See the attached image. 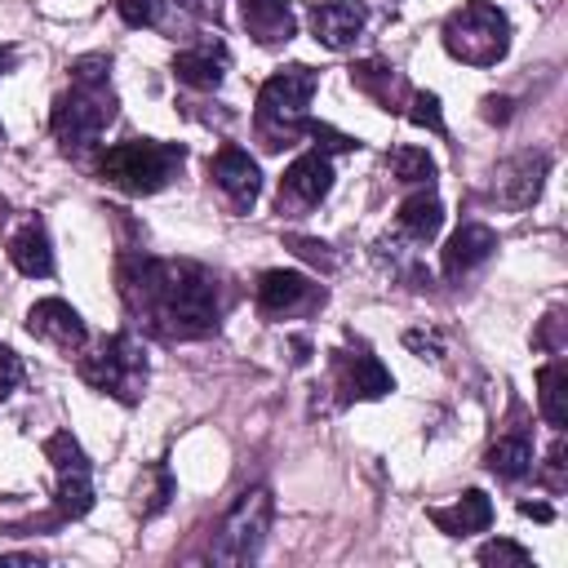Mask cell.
I'll return each mask as SVG.
<instances>
[{"label":"cell","mask_w":568,"mask_h":568,"mask_svg":"<svg viewBox=\"0 0 568 568\" xmlns=\"http://www.w3.org/2000/svg\"><path fill=\"white\" fill-rule=\"evenodd\" d=\"M488 470L497 475V479H524L528 470H532V439H528V430H510V435H501L493 448H488Z\"/></svg>","instance_id":"603a6c76"},{"label":"cell","mask_w":568,"mask_h":568,"mask_svg":"<svg viewBox=\"0 0 568 568\" xmlns=\"http://www.w3.org/2000/svg\"><path fill=\"white\" fill-rule=\"evenodd\" d=\"M546 488H550V493L564 488V435H555V444H550V457H546Z\"/></svg>","instance_id":"4dcf8cb0"},{"label":"cell","mask_w":568,"mask_h":568,"mask_svg":"<svg viewBox=\"0 0 568 568\" xmlns=\"http://www.w3.org/2000/svg\"><path fill=\"white\" fill-rule=\"evenodd\" d=\"M546 169H550V155L546 151H519L515 160H506L497 169V200L506 209H528L541 195Z\"/></svg>","instance_id":"7c38bea8"},{"label":"cell","mask_w":568,"mask_h":568,"mask_svg":"<svg viewBox=\"0 0 568 568\" xmlns=\"http://www.w3.org/2000/svg\"><path fill=\"white\" fill-rule=\"evenodd\" d=\"M315 297V284L302 275V271H262L257 275V306L266 315H284V311H297Z\"/></svg>","instance_id":"e0dca14e"},{"label":"cell","mask_w":568,"mask_h":568,"mask_svg":"<svg viewBox=\"0 0 568 568\" xmlns=\"http://www.w3.org/2000/svg\"><path fill=\"white\" fill-rule=\"evenodd\" d=\"M320 75L311 67H284L275 71L262 89H257V133L266 138V146H284L293 133H306L311 120H306V106H311V93H315Z\"/></svg>","instance_id":"3957f363"},{"label":"cell","mask_w":568,"mask_h":568,"mask_svg":"<svg viewBox=\"0 0 568 568\" xmlns=\"http://www.w3.org/2000/svg\"><path fill=\"white\" fill-rule=\"evenodd\" d=\"M9 257L22 275H53V244H49V231L44 222H27L13 240H9Z\"/></svg>","instance_id":"ffe728a7"},{"label":"cell","mask_w":568,"mask_h":568,"mask_svg":"<svg viewBox=\"0 0 568 568\" xmlns=\"http://www.w3.org/2000/svg\"><path fill=\"white\" fill-rule=\"evenodd\" d=\"M302 257H311V262H320V266H333V257H328V244H320V240H306V235H293L288 240Z\"/></svg>","instance_id":"1f68e13d"},{"label":"cell","mask_w":568,"mask_h":568,"mask_svg":"<svg viewBox=\"0 0 568 568\" xmlns=\"http://www.w3.org/2000/svg\"><path fill=\"white\" fill-rule=\"evenodd\" d=\"M479 564H510V568H528L532 564V555L524 550V546H515V541H506V537H497V541H484L479 546Z\"/></svg>","instance_id":"484cf974"},{"label":"cell","mask_w":568,"mask_h":568,"mask_svg":"<svg viewBox=\"0 0 568 568\" xmlns=\"http://www.w3.org/2000/svg\"><path fill=\"white\" fill-rule=\"evenodd\" d=\"M240 22L257 44H288L297 36V13L284 0H240Z\"/></svg>","instance_id":"9a60e30c"},{"label":"cell","mask_w":568,"mask_h":568,"mask_svg":"<svg viewBox=\"0 0 568 568\" xmlns=\"http://www.w3.org/2000/svg\"><path fill=\"white\" fill-rule=\"evenodd\" d=\"M444 226V204L435 191H417L399 204V231L413 240V244H426L435 231Z\"/></svg>","instance_id":"44dd1931"},{"label":"cell","mask_w":568,"mask_h":568,"mask_svg":"<svg viewBox=\"0 0 568 568\" xmlns=\"http://www.w3.org/2000/svg\"><path fill=\"white\" fill-rule=\"evenodd\" d=\"M390 173L399 178V182H435V160L422 151V146H399V151H390Z\"/></svg>","instance_id":"d4e9b609"},{"label":"cell","mask_w":568,"mask_h":568,"mask_svg":"<svg viewBox=\"0 0 568 568\" xmlns=\"http://www.w3.org/2000/svg\"><path fill=\"white\" fill-rule=\"evenodd\" d=\"M537 404H541V417L555 430L568 426V368H564V359L541 364V373H537Z\"/></svg>","instance_id":"7402d4cb"},{"label":"cell","mask_w":568,"mask_h":568,"mask_svg":"<svg viewBox=\"0 0 568 568\" xmlns=\"http://www.w3.org/2000/svg\"><path fill=\"white\" fill-rule=\"evenodd\" d=\"M106 120H111V93H106V84H75L71 93H62L53 102L49 129H53V138L67 151H80V146H89L106 129Z\"/></svg>","instance_id":"52a82bcc"},{"label":"cell","mask_w":568,"mask_h":568,"mask_svg":"<svg viewBox=\"0 0 568 568\" xmlns=\"http://www.w3.org/2000/svg\"><path fill=\"white\" fill-rule=\"evenodd\" d=\"M333 368H337L342 399H382L395 386L390 373L373 355H342V351H333Z\"/></svg>","instance_id":"5bb4252c"},{"label":"cell","mask_w":568,"mask_h":568,"mask_svg":"<svg viewBox=\"0 0 568 568\" xmlns=\"http://www.w3.org/2000/svg\"><path fill=\"white\" fill-rule=\"evenodd\" d=\"M519 515H528V519H537V524H550V519H555V510H550L546 501H519Z\"/></svg>","instance_id":"d6a6232c"},{"label":"cell","mask_w":568,"mask_h":568,"mask_svg":"<svg viewBox=\"0 0 568 568\" xmlns=\"http://www.w3.org/2000/svg\"><path fill=\"white\" fill-rule=\"evenodd\" d=\"M80 377L93 390L115 395L120 404H138V395L146 386V355H142V346L129 333H115L93 355L80 359Z\"/></svg>","instance_id":"5b68a950"},{"label":"cell","mask_w":568,"mask_h":568,"mask_svg":"<svg viewBox=\"0 0 568 568\" xmlns=\"http://www.w3.org/2000/svg\"><path fill=\"white\" fill-rule=\"evenodd\" d=\"M209 173H213V182L222 186V195L231 200L235 213H248V209H253V200H257V191H262V173H257V160H253L248 151H240V146L226 142V146L213 155Z\"/></svg>","instance_id":"8fae6325"},{"label":"cell","mask_w":568,"mask_h":568,"mask_svg":"<svg viewBox=\"0 0 568 568\" xmlns=\"http://www.w3.org/2000/svg\"><path fill=\"white\" fill-rule=\"evenodd\" d=\"M182 164H186V146L155 142V138H129V142L106 146L98 173H102V182L120 186L124 195H155L178 178Z\"/></svg>","instance_id":"7a4b0ae2"},{"label":"cell","mask_w":568,"mask_h":568,"mask_svg":"<svg viewBox=\"0 0 568 568\" xmlns=\"http://www.w3.org/2000/svg\"><path fill=\"white\" fill-rule=\"evenodd\" d=\"M351 75H355V84H359L364 93H373V98H377L386 111L395 106V89H399V75H390V67H382V62H359Z\"/></svg>","instance_id":"cb8c5ba5"},{"label":"cell","mask_w":568,"mask_h":568,"mask_svg":"<svg viewBox=\"0 0 568 568\" xmlns=\"http://www.w3.org/2000/svg\"><path fill=\"white\" fill-rule=\"evenodd\" d=\"M271 488H244L240 501L226 510L222 519V532H217V546H213V564H248L257 559L262 541H266V528H271Z\"/></svg>","instance_id":"8992f818"},{"label":"cell","mask_w":568,"mask_h":568,"mask_svg":"<svg viewBox=\"0 0 568 568\" xmlns=\"http://www.w3.org/2000/svg\"><path fill=\"white\" fill-rule=\"evenodd\" d=\"M9 62H13V53H9V49H0V71H4Z\"/></svg>","instance_id":"d590c367"},{"label":"cell","mask_w":568,"mask_h":568,"mask_svg":"<svg viewBox=\"0 0 568 568\" xmlns=\"http://www.w3.org/2000/svg\"><path fill=\"white\" fill-rule=\"evenodd\" d=\"M173 75L186 89H217L226 75V49L222 44H200V49H182L173 58Z\"/></svg>","instance_id":"d6986e66"},{"label":"cell","mask_w":568,"mask_h":568,"mask_svg":"<svg viewBox=\"0 0 568 568\" xmlns=\"http://www.w3.org/2000/svg\"><path fill=\"white\" fill-rule=\"evenodd\" d=\"M115 9L129 27H151L160 18V0H115Z\"/></svg>","instance_id":"f1b7e54d"},{"label":"cell","mask_w":568,"mask_h":568,"mask_svg":"<svg viewBox=\"0 0 568 568\" xmlns=\"http://www.w3.org/2000/svg\"><path fill=\"white\" fill-rule=\"evenodd\" d=\"M27 333L40 337V342H49V346L62 351V355H80L84 342H89L84 320H80L75 306H67L62 297H44V302H36V306L27 311Z\"/></svg>","instance_id":"30bf717a"},{"label":"cell","mask_w":568,"mask_h":568,"mask_svg":"<svg viewBox=\"0 0 568 568\" xmlns=\"http://www.w3.org/2000/svg\"><path fill=\"white\" fill-rule=\"evenodd\" d=\"M404 346H408L413 355H422V359H439V355H444V337H439L435 328H408V333H404Z\"/></svg>","instance_id":"83f0119b"},{"label":"cell","mask_w":568,"mask_h":568,"mask_svg":"<svg viewBox=\"0 0 568 568\" xmlns=\"http://www.w3.org/2000/svg\"><path fill=\"white\" fill-rule=\"evenodd\" d=\"M497 248V235L484 222H466L462 231H453V240L444 244V275H466L479 262H488Z\"/></svg>","instance_id":"ac0fdd59"},{"label":"cell","mask_w":568,"mask_h":568,"mask_svg":"<svg viewBox=\"0 0 568 568\" xmlns=\"http://www.w3.org/2000/svg\"><path fill=\"white\" fill-rule=\"evenodd\" d=\"M484 115H488V120H497V124H501V120H510V98H488V102H484Z\"/></svg>","instance_id":"836d02e7"},{"label":"cell","mask_w":568,"mask_h":568,"mask_svg":"<svg viewBox=\"0 0 568 568\" xmlns=\"http://www.w3.org/2000/svg\"><path fill=\"white\" fill-rule=\"evenodd\" d=\"M426 519L444 532V537H466V532H484L493 524V501L479 488H466L453 506H430Z\"/></svg>","instance_id":"2e32d148"},{"label":"cell","mask_w":568,"mask_h":568,"mask_svg":"<svg viewBox=\"0 0 568 568\" xmlns=\"http://www.w3.org/2000/svg\"><path fill=\"white\" fill-rule=\"evenodd\" d=\"M44 457H49L53 470H58V515H62V519L89 515V506H93V479H89V457H84V448L75 444V435H71V430L49 435V439H44Z\"/></svg>","instance_id":"ba28073f"},{"label":"cell","mask_w":568,"mask_h":568,"mask_svg":"<svg viewBox=\"0 0 568 568\" xmlns=\"http://www.w3.org/2000/svg\"><path fill=\"white\" fill-rule=\"evenodd\" d=\"M0 564H40L36 555H0Z\"/></svg>","instance_id":"e575fe53"},{"label":"cell","mask_w":568,"mask_h":568,"mask_svg":"<svg viewBox=\"0 0 568 568\" xmlns=\"http://www.w3.org/2000/svg\"><path fill=\"white\" fill-rule=\"evenodd\" d=\"M120 288L169 337H204L217 328V284L195 262H133L120 271Z\"/></svg>","instance_id":"6da1fadb"},{"label":"cell","mask_w":568,"mask_h":568,"mask_svg":"<svg viewBox=\"0 0 568 568\" xmlns=\"http://www.w3.org/2000/svg\"><path fill=\"white\" fill-rule=\"evenodd\" d=\"M408 120H413L417 129L444 133V111H439V98H435V93H413V98H408Z\"/></svg>","instance_id":"4316f807"},{"label":"cell","mask_w":568,"mask_h":568,"mask_svg":"<svg viewBox=\"0 0 568 568\" xmlns=\"http://www.w3.org/2000/svg\"><path fill=\"white\" fill-rule=\"evenodd\" d=\"M368 9L359 0H311V31L324 49H346L364 31Z\"/></svg>","instance_id":"4fadbf2b"},{"label":"cell","mask_w":568,"mask_h":568,"mask_svg":"<svg viewBox=\"0 0 568 568\" xmlns=\"http://www.w3.org/2000/svg\"><path fill=\"white\" fill-rule=\"evenodd\" d=\"M333 191V160L315 146V151H302L288 169H284V178H280V213L284 209H311V204H320L324 195Z\"/></svg>","instance_id":"9c48e42d"},{"label":"cell","mask_w":568,"mask_h":568,"mask_svg":"<svg viewBox=\"0 0 568 568\" xmlns=\"http://www.w3.org/2000/svg\"><path fill=\"white\" fill-rule=\"evenodd\" d=\"M444 49L466 67H497L510 49V22L497 4L470 0L448 13L444 22Z\"/></svg>","instance_id":"277c9868"},{"label":"cell","mask_w":568,"mask_h":568,"mask_svg":"<svg viewBox=\"0 0 568 568\" xmlns=\"http://www.w3.org/2000/svg\"><path fill=\"white\" fill-rule=\"evenodd\" d=\"M18 386H22V359H18L9 346H0V404H4Z\"/></svg>","instance_id":"f546056e"}]
</instances>
